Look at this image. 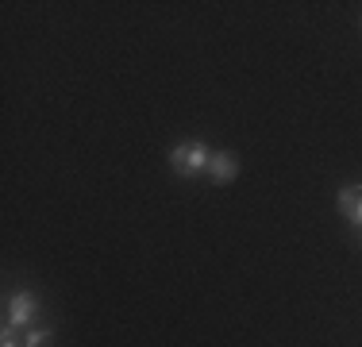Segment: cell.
Masks as SVG:
<instances>
[{
	"label": "cell",
	"instance_id": "1",
	"mask_svg": "<svg viewBox=\"0 0 362 347\" xmlns=\"http://www.w3.org/2000/svg\"><path fill=\"white\" fill-rule=\"evenodd\" d=\"M209 143H201V139H189V143H177L170 147V170L177 174V178H197V174H209Z\"/></svg>",
	"mask_w": 362,
	"mask_h": 347
},
{
	"label": "cell",
	"instance_id": "2",
	"mask_svg": "<svg viewBox=\"0 0 362 347\" xmlns=\"http://www.w3.org/2000/svg\"><path fill=\"white\" fill-rule=\"evenodd\" d=\"M35 312H39L35 293H31V290L16 293V297L8 301V317H4V328H0V332H4V336H16V328H28L31 320H35Z\"/></svg>",
	"mask_w": 362,
	"mask_h": 347
},
{
	"label": "cell",
	"instance_id": "3",
	"mask_svg": "<svg viewBox=\"0 0 362 347\" xmlns=\"http://www.w3.org/2000/svg\"><path fill=\"white\" fill-rule=\"evenodd\" d=\"M209 178L216 181V186L235 181V178H239V154H231V151H212V159H209Z\"/></svg>",
	"mask_w": 362,
	"mask_h": 347
},
{
	"label": "cell",
	"instance_id": "4",
	"mask_svg": "<svg viewBox=\"0 0 362 347\" xmlns=\"http://www.w3.org/2000/svg\"><path fill=\"white\" fill-rule=\"evenodd\" d=\"M362 201V186H343L339 193H335V205H339L343 216H351V208Z\"/></svg>",
	"mask_w": 362,
	"mask_h": 347
},
{
	"label": "cell",
	"instance_id": "5",
	"mask_svg": "<svg viewBox=\"0 0 362 347\" xmlns=\"http://www.w3.org/2000/svg\"><path fill=\"white\" fill-rule=\"evenodd\" d=\"M54 340V328H31L28 336H23V347H47Z\"/></svg>",
	"mask_w": 362,
	"mask_h": 347
},
{
	"label": "cell",
	"instance_id": "6",
	"mask_svg": "<svg viewBox=\"0 0 362 347\" xmlns=\"http://www.w3.org/2000/svg\"><path fill=\"white\" fill-rule=\"evenodd\" d=\"M347 220H351V224H355V228L362 232V201H358L355 208H351V216H347Z\"/></svg>",
	"mask_w": 362,
	"mask_h": 347
},
{
	"label": "cell",
	"instance_id": "7",
	"mask_svg": "<svg viewBox=\"0 0 362 347\" xmlns=\"http://www.w3.org/2000/svg\"><path fill=\"white\" fill-rule=\"evenodd\" d=\"M0 336H4V332H0ZM0 347H23L20 340H12V336H4V340H0Z\"/></svg>",
	"mask_w": 362,
	"mask_h": 347
}]
</instances>
